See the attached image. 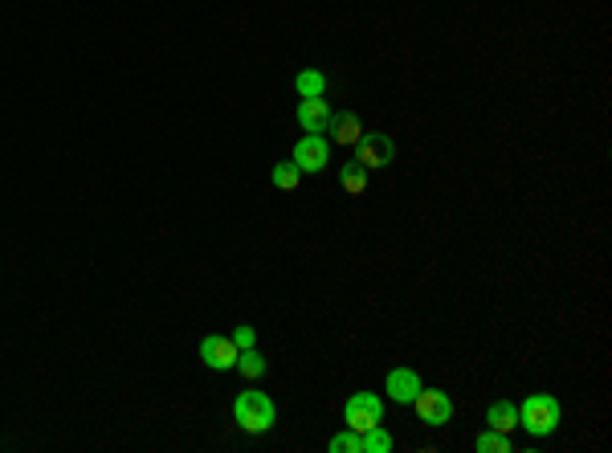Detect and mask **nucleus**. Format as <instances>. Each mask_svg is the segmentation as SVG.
Instances as JSON below:
<instances>
[{"instance_id":"nucleus-1","label":"nucleus","mask_w":612,"mask_h":453,"mask_svg":"<svg viewBox=\"0 0 612 453\" xmlns=\"http://www.w3.org/2000/svg\"><path fill=\"white\" fill-rule=\"evenodd\" d=\"M233 421H237L246 433H270L274 421H278V408H274V400L266 397V392L246 388V392H237V400H233Z\"/></svg>"},{"instance_id":"nucleus-2","label":"nucleus","mask_w":612,"mask_h":453,"mask_svg":"<svg viewBox=\"0 0 612 453\" xmlns=\"http://www.w3.org/2000/svg\"><path fill=\"white\" fill-rule=\"evenodd\" d=\"M559 421H564V408H559V400L547 397V392L527 397L523 408H518V425H523L531 438H547V433H556Z\"/></svg>"},{"instance_id":"nucleus-3","label":"nucleus","mask_w":612,"mask_h":453,"mask_svg":"<svg viewBox=\"0 0 612 453\" xmlns=\"http://www.w3.org/2000/svg\"><path fill=\"white\" fill-rule=\"evenodd\" d=\"M380 421H384V400L376 397V392H356V397H347V405H343V425H347V429L364 433Z\"/></svg>"},{"instance_id":"nucleus-4","label":"nucleus","mask_w":612,"mask_h":453,"mask_svg":"<svg viewBox=\"0 0 612 453\" xmlns=\"http://www.w3.org/2000/svg\"><path fill=\"white\" fill-rule=\"evenodd\" d=\"M396 159V147H392L388 136H376V131H364L356 139V164H364L367 172H380V167H392Z\"/></svg>"},{"instance_id":"nucleus-5","label":"nucleus","mask_w":612,"mask_h":453,"mask_svg":"<svg viewBox=\"0 0 612 453\" xmlns=\"http://www.w3.org/2000/svg\"><path fill=\"white\" fill-rule=\"evenodd\" d=\"M413 408L425 425H449L454 421V400H449V392H441V388H421L416 400H413Z\"/></svg>"},{"instance_id":"nucleus-6","label":"nucleus","mask_w":612,"mask_h":453,"mask_svg":"<svg viewBox=\"0 0 612 453\" xmlns=\"http://www.w3.org/2000/svg\"><path fill=\"white\" fill-rule=\"evenodd\" d=\"M237 356L241 351L229 335H205V339H200V359H205L213 372H229V367L237 364Z\"/></svg>"},{"instance_id":"nucleus-7","label":"nucleus","mask_w":612,"mask_h":453,"mask_svg":"<svg viewBox=\"0 0 612 453\" xmlns=\"http://www.w3.org/2000/svg\"><path fill=\"white\" fill-rule=\"evenodd\" d=\"M295 164L298 172H323L326 164H331V144H326V136H303L295 144Z\"/></svg>"},{"instance_id":"nucleus-8","label":"nucleus","mask_w":612,"mask_h":453,"mask_svg":"<svg viewBox=\"0 0 612 453\" xmlns=\"http://www.w3.org/2000/svg\"><path fill=\"white\" fill-rule=\"evenodd\" d=\"M298 127L306 131V136H323L326 127H331V103H326V95L323 98H303V103H298Z\"/></svg>"},{"instance_id":"nucleus-9","label":"nucleus","mask_w":612,"mask_h":453,"mask_svg":"<svg viewBox=\"0 0 612 453\" xmlns=\"http://www.w3.org/2000/svg\"><path fill=\"white\" fill-rule=\"evenodd\" d=\"M421 388H425V384H421V376H416L413 367H392V372H388V392H392L396 405H413Z\"/></svg>"},{"instance_id":"nucleus-10","label":"nucleus","mask_w":612,"mask_h":453,"mask_svg":"<svg viewBox=\"0 0 612 453\" xmlns=\"http://www.w3.org/2000/svg\"><path fill=\"white\" fill-rule=\"evenodd\" d=\"M331 139L335 144H347V147H356V139L364 136V123H359V115L356 111H343V115H331Z\"/></svg>"},{"instance_id":"nucleus-11","label":"nucleus","mask_w":612,"mask_h":453,"mask_svg":"<svg viewBox=\"0 0 612 453\" xmlns=\"http://www.w3.org/2000/svg\"><path fill=\"white\" fill-rule=\"evenodd\" d=\"M486 429L515 433L518 429V405H510V400H494V405L486 408Z\"/></svg>"},{"instance_id":"nucleus-12","label":"nucleus","mask_w":612,"mask_h":453,"mask_svg":"<svg viewBox=\"0 0 612 453\" xmlns=\"http://www.w3.org/2000/svg\"><path fill=\"white\" fill-rule=\"evenodd\" d=\"M392 449V433L384 425H372V429L359 433V453H388Z\"/></svg>"},{"instance_id":"nucleus-13","label":"nucleus","mask_w":612,"mask_h":453,"mask_svg":"<svg viewBox=\"0 0 612 453\" xmlns=\"http://www.w3.org/2000/svg\"><path fill=\"white\" fill-rule=\"evenodd\" d=\"M295 90H298V98H323L326 95V78L318 70H298Z\"/></svg>"},{"instance_id":"nucleus-14","label":"nucleus","mask_w":612,"mask_h":453,"mask_svg":"<svg viewBox=\"0 0 612 453\" xmlns=\"http://www.w3.org/2000/svg\"><path fill=\"white\" fill-rule=\"evenodd\" d=\"M298 184H303V172H298L295 159H282V164H274V188L295 192Z\"/></svg>"},{"instance_id":"nucleus-15","label":"nucleus","mask_w":612,"mask_h":453,"mask_svg":"<svg viewBox=\"0 0 612 453\" xmlns=\"http://www.w3.org/2000/svg\"><path fill=\"white\" fill-rule=\"evenodd\" d=\"M233 367H237V372L246 376V380H257V376H266V356H262L257 347H246V351L237 356V364H233Z\"/></svg>"},{"instance_id":"nucleus-16","label":"nucleus","mask_w":612,"mask_h":453,"mask_svg":"<svg viewBox=\"0 0 612 453\" xmlns=\"http://www.w3.org/2000/svg\"><path fill=\"white\" fill-rule=\"evenodd\" d=\"M339 184L351 192V196H359V192L367 188V167H364V164H356V159H351V164H343Z\"/></svg>"},{"instance_id":"nucleus-17","label":"nucleus","mask_w":612,"mask_h":453,"mask_svg":"<svg viewBox=\"0 0 612 453\" xmlns=\"http://www.w3.org/2000/svg\"><path fill=\"white\" fill-rule=\"evenodd\" d=\"M477 453H510L515 446H510V433H498V429H486L482 438L474 441Z\"/></svg>"},{"instance_id":"nucleus-18","label":"nucleus","mask_w":612,"mask_h":453,"mask_svg":"<svg viewBox=\"0 0 612 453\" xmlns=\"http://www.w3.org/2000/svg\"><path fill=\"white\" fill-rule=\"evenodd\" d=\"M331 453H359V433L356 429L335 433V438H331Z\"/></svg>"},{"instance_id":"nucleus-19","label":"nucleus","mask_w":612,"mask_h":453,"mask_svg":"<svg viewBox=\"0 0 612 453\" xmlns=\"http://www.w3.org/2000/svg\"><path fill=\"white\" fill-rule=\"evenodd\" d=\"M229 339L237 343V351H246V347H254V343H257V331H254V327H246V323H241V327H233V335H229Z\"/></svg>"}]
</instances>
